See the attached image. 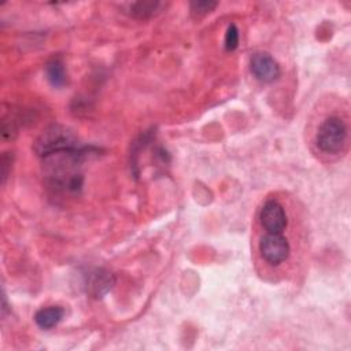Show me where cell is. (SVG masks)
Listing matches in <instances>:
<instances>
[{
  "mask_svg": "<svg viewBox=\"0 0 351 351\" xmlns=\"http://www.w3.org/2000/svg\"><path fill=\"white\" fill-rule=\"evenodd\" d=\"M93 147H78L55 152L43 158V174L47 186L53 193L77 195L84 184L81 165L92 154Z\"/></svg>",
  "mask_w": 351,
  "mask_h": 351,
  "instance_id": "cell-1",
  "label": "cell"
},
{
  "mask_svg": "<svg viewBox=\"0 0 351 351\" xmlns=\"http://www.w3.org/2000/svg\"><path fill=\"white\" fill-rule=\"evenodd\" d=\"M78 147H81V144L73 130L59 123H52L45 128L33 143V151L40 158Z\"/></svg>",
  "mask_w": 351,
  "mask_h": 351,
  "instance_id": "cell-2",
  "label": "cell"
},
{
  "mask_svg": "<svg viewBox=\"0 0 351 351\" xmlns=\"http://www.w3.org/2000/svg\"><path fill=\"white\" fill-rule=\"evenodd\" d=\"M347 140V126L339 117L326 118L315 136L317 147L325 154H339Z\"/></svg>",
  "mask_w": 351,
  "mask_h": 351,
  "instance_id": "cell-3",
  "label": "cell"
},
{
  "mask_svg": "<svg viewBox=\"0 0 351 351\" xmlns=\"http://www.w3.org/2000/svg\"><path fill=\"white\" fill-rule=\"evenodd\" d=\"M259 251L267 263L277 266L288 258L289 243L281 233H267L259 241Z\"/></svg>",
  "mask_w": 351,
  "mask_h": 351,
  "instance_id": "cell-4",
  "label": "cell"
},
{
  "mask_svg": "<svg viewBox=\"0 0 351 351\" xmlns=\"http://www.w3.org/2000/svg\"><path fill=\"white\" fill-rule=\"evenodd\" d=\"M114 285V274L103 267H95L89 270L84 277V288L86 293L95 299H101L106 296Z\"/></svg>",
  "mask_w": 351,
  "mask_h": 351,
  "instance_id": "cell-5",
  "label": "cell"
},
{
  "mask_svg": "<svg viewBox=\"0 0 351 351\" xmlns=\"http://www.w3.org/2000/svg\"><path fill=\"white\" fill-rule=\"evenodd\" d=\"M250 70L261 82H273L280 77V66L267 52H255L250 59Z\"/></svg>",
  "mask_w": 351,
  "mask_h": 351,
  "instance_id": "cell-6",
  "label": "cell"
},
{
  "mask_svg": "<svg viewBox=\"0 0 351 351\" xmlns=\"http://www.w3.org/2000/svg\"><path fill=\"white\" fill-rule=\"evenodd\" d=\"M259 219L267 233H281L287 226L285 210L277 200H267L262 206Z\"/></svg>",
  "mask_w": 351,
  "mask_h": 351,
  "instance_id": "cell-7",
  "label": "cell"
},
{
  "mask_svg": "<svg viewBox=\"0 0 351 351\" xmlns=\"http://www.w3.org/2000/svg\"><path fill=\"white\" fill-rule=\"evenodd\" d=\"M64 315V310L60 306H48L36 311L34 322L41 329H52L56 326Z\"/></svg>",
  "mask_w": 351,
  "mask_h": 351,
  "instance_id": "cell-8",
  "label": "cell"
},
{
  "mask_svg": "<svg viewBox=\"0 0 351 351\" xmlns=\"http://www.w3.org/2000/svg\"><path fill=\"white\" fill-rule=\"evenodd\" d=\"M45 75L53 88H62L67 82V71L60 58H51L45 63Z\"/></svg>",
  "mask_w": 351,
  "mask_h": 351,
  "instance_id": "cell-9",
  "label": "cell"
},
{
  "mask_svg": "<svg viewBox=\"0 0 351 351\" xmlns=\"http://www.w3.org/2000/svg\"><path fill=\"white\" fill-rule=\"evenodd\" d=\"M162 7H163V3L160 1H136L129 5V12L134 18L147 19L160 12Z\"/></svg>",
  "mask_w": 351,
  "mask_h": 351,
  "instance_id": "cell-10",
  "label": "cell"
},
{
  "mask_svg": "<svg viewBox=\"0 0 351 351\" xmlns=\"http://www.w3.org/2000/svg\"><path fill=\"white\" fill-rule=\"evenodd\" d=\"M217 5H218V1H210V0H197V1L189 3L191 12L196 16H203L211 12Z\"/></svg>",
  "mask_w": 351,
  "mask_h": 351,
  "instance_id": "cell-11",
  "label": "cell"
},
{
  "mask_svg": "<svg viewBox=\"0 0 351 351\" xmlns=\"http://www.w3.org/2000/svg\"><path fill=\"white\" fill-rule=\"evenodd\" d=\"M239 40H240V34H239L237 26L234 23L229 25L226 29V33H225V41H223L225 49L228 52L234 51L239 47Z\"/></svg>",
  "mask_w": 351,
  "mask_h": 351,
  "instance_id": "cell-12",
  "label": "cell"
}]
</instances>
